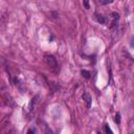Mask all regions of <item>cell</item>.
I'll return each instance as SVG.
<instances>
[{
    "mask_svg": "<svg viewBox=\"0 0 134 134\" xmlns=\"http://www.w3.org/2000/svg\"><path fill=\"white\" fill-rule=\"evenodd\" d=\"M44 61L45 63L47 64V66L49 67V69H50V71L53 73H59L60 72V68H59V65L58 63H57V60L54 59V56H51V54H45L44 56Z\"/></svg>",
    "mask_w": 134,
    "mask_h": 134,
    "instance_id": "6da1fadb",
    "label": "cell"
},
{
    "mask_svg": "<svg viewBox=\"0 0 134 134\" xmlns=\"http://www.w3.org/2000/svg\"><path fill=\"white\" fill-rule=\"evenodd\" d=\"M110 17L112 19V23H111L110 27H111V28L116 27L117 26V22H118V20H119V14L116 13V12H112L110 14Z\"/></svg>",
    "mask_w": 134,
    "mask_h": 134,
    "instance_id": "7a4b0ae2",
    "label": "cell"
},
{
    "mask_svg": "<svg viewBox=\"0 0 134 134\" xmlns=\"http://www.w3.org/2000/svg\"><path fill=\"white\" fill-rule=\"evenodd\" d=\"M82 97H83V101L86 103V106L87 108H90L91 107V97H90V95L88 92H84L83 95H82Z\"/></svg>",
    "mask_w": 134,
    "mask_h": 134,
    "instance_id": "3957f363",
    "label": "cell"
},
{
    "mask_svg": "<svg viewBox=\"0 0 134 134\" xmlns=\"http://www.w3.org/2000/svg\"><path fill=\"white\" fill-rule=\"evenodd\" d=\"M94 19L97 21L98 23H101V24H105V23H106V19H105V17H104L102 14L95 13V14H94Z\"/></svg>",
    "mask_w": 134,
    "mask_h": 134,
    "instance_id": "277c9868",
    "label": "cell"
},
{
    "mask_svg": "<svg viewBox=\"0 0 134 134\" xmlns=\"http://www.w3.org/2000/svg\"><path fill=\"white\" fill-rule=\"evenodd\" d=\"M38 98H39V96H38V95H36V96H35V97L31 101V104H29V107H28L29 110H32V107H35V105H36Z\"/></svg>",
    "mask_w": 134,
    "mask_h": 134,
    "instance_id": "5b68a950",
    "label": "cell"
},
{
    "mask_svg": "<svg viewBox=\"0 0 134 134\" xmlns=\"http://www.w3.org/2000/svg\"><path fill=\"white\" fill-rule=\"evenodd\" d=\"M81 73H82V75H83L85 79H89V78H90V72L88 71V70L83 69V70L81 71Z\"/></svg>",
    "mask_w": 134,
    "mask_h": 134,
    "instance_id": "8992f818",
    "label": "cell"
},
{
    "mask_svg": "<svg viewBox=\"0 0 134 134\" xmlns=\"http://www.w3.org/2000/svg\"><path fill=\"white\" fill-rule=\"evenodd\" d=\"M105 130H106V133H107V134H113L112 130L110 129V127H109V125H106L105 126Z\"/></svg>",
    "mask_w": 134,
    "mask_h": 134,
    "instance_id": "52a82bcc",
    "label": "cell"
},
{
    "mask_svg": "<svg viewBox=\"0 0 134 134\" xmlns=\"http://www.w3.org/2000/svg\"><path fill=\"white\" fill-rule=\"evenodd\" d=\"M101 4H109V3H112V0H100Z\"/></svg>",
    "mask_w": 134,
    "mask_h": 134,
    "instance_id": "ba28073f",
    "label": "cell"
},
{
    "mask_svg": "<svg viewBox=\"0 0 134 134\" xmlns=\"http://www.w3.org/2000/svg\"><path fill=\"white\" fill-rule=\"evenodd\" d=\"M115 123L116 124H121V114L117 113L115 115Z\"/></svg>",
    "mask_w": 134,
    "mask_h": 134,
    "instance_id": "9c48e42d",
    "label": "cell"
},
{
    "mask_svg": "<svg viewBox=\"0 0 134 134\" xmlns=\"http://www.w3.org/2000/svg\"><path fill=\"white\" fill-rule=\"evenodd\" d=\"M83 4H84V6L86 7V10H89V9H90V6H89V2H88V1H86V0H85V1H83Z\"/></svg>",
    "mask_w": 134,
    "mask_h": 134,
    "instance_id": "30bf717a",
    "label": "cell"
},
{
    "mask_svg": "<svg viewBox=\"0 0 134 134\" xmlns=\"http://www.w3.org/2000/svg\"><path fill=\"white\" fill-rule=\"evenodd\" d=\"M45 133H46V134H53L51 130L48 129V127H46V126H45Z\"/></svg>",
    "mask_w": 134,
    "mask_h": 134,
    "instance_id": "8fae6325",
    "label": "cell"
},
{
    "mask_svg": "<svg viewBox=\"0 0 134 134\" xmlns=\"http://www.w3.org/2000/svg\"><path fill=\"white\" fill-rule=\"evenodd\" d=\"M51 15H53V17L51 18H57L58 17V14H57L56 12H51Z\"/></svg>",
    "mask_w": 134,
    "mask_h": 134,
    "instance_id": "7c38bea8",
    "label": "cell"
},
{
    "mask_svg": "<svg viewBox=\"0 0 134 134\" xmlns=\"http://www.w3.org/2000/svg\"><path fill=\"white\" fill-rule=\"evenodd\" d=\"M27 134H35V130H32V129H29L28 131H27Z\"/></svg>",
    "mask_w": 134,
    "mask_h": 134,
    "instance_id": "4fadbf2b",
    "label": "cell"
},
{
    "mask_svg": "<svg viewBox=\"0 0 134 134\" xmlns=\"http://www.w3.org/2000/svg\"><path fill=\"white\" fill-rule=\"evenodd\" d=\"M6 134H11V133H6Z\"/></svg>",
    "mask_w": 134,
    "mask_h": 134,
    "instance_id": "5bb4252c",
    "label": "cell"
},
{
    "mask_svg": "<svg viewBox=\"0 0 134 134\" xmlns=\"http://www.w3.org/2000/svg\"><path fill=\"white\" fill-rule=\"evenodd\" d=\"M97 134H101V133H97Z\"/></svg>",
    "mask_w": 134,
    "mask_h": 134,
    "instance_id": "9a60e30c",
    "label": "cell"
}]
</instances>
